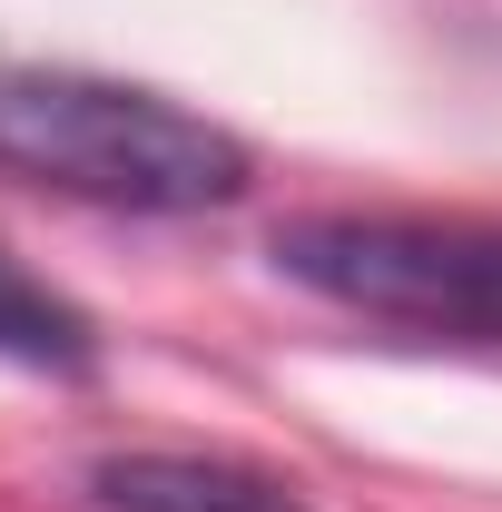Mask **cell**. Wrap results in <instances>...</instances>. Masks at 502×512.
Wrapping results in <instances>:
<instances>
[{
  "label": "cell",
  "instance_id": "cell-1",
  "mask_svg": "<svg viewBox=\"0 0 502 512\" xmlns=\"http://www.w3.org/2000/svg\"><path fill=\"white\" fill-rule=\"evenodd\" d=\"M0 168L119 217H207L256 178L247 138L207 109L60 60H0Z\"/></svg>",
  "mask_w": 502,
  "mask_h": 512
},
{
  "label": "cell",
  "instance_id": "cell-2",
  "mask_svg": "<svg viewBox=\"0 0 502 512\" xmlns=\"http://www.w3.org/2000/svg\"><path fill=\"white\" fill-rule=\"evenodd\" d=\"M266 266L355 325L414 345L502 355V217H424V207H306L276 217Z\"/></svg>",
  "mask_w": 502,
  "mask_h": 512
},
{
  "label": "cell",
  "instance_id": "cell-3",
  "mask_svg": "<svg viewBox=\"0 0 502 512\" xmlns=\"http://www.w3.org/2000/svg\"><path fill=\"white\" fill-rule=\"evenodd\" d=\"M89 512H315L296 473L256 453H197V444H128L79 473Z\"/></svg>",
  "mask_w": 502,
  "mask_h": 512
},
{
  "label": "cell",
  "instance_id": "cell-4",
  "mask_svg": "<svg viewBox=\"0 0 502 512\" xmlns=\"http://www.w3.org/2000/svg\"><path fill=\"white\" fill-rule=\"evenodd\" d=\"M0 365H30V375H60V384L99 375V325L50 276H30L10 247H0Z\"/></svg>",
  "mask_w": 502,
  "mask_h": 512
}]
</instances>
